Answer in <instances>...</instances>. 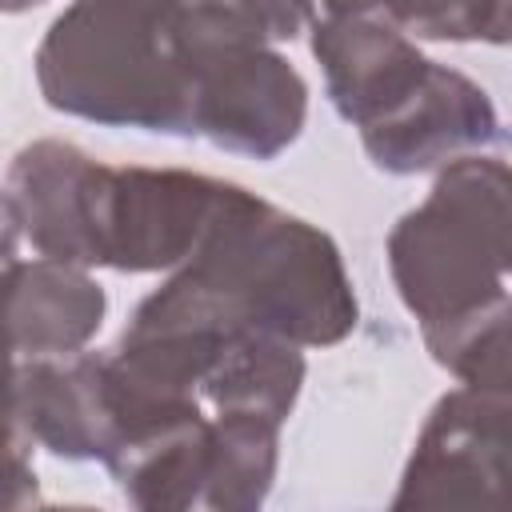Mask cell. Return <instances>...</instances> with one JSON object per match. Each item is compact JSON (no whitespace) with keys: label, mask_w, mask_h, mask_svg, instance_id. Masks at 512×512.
<instances>
[{"label":"cell","mask_w":512,"mask_h":512,"mask_svg":"<svg viewBox=\"0 0 512 512\" xmlns=\"http://www.w3.org/2000/svg\"><path fill=\"white\" fill-rule=\"evenodd\" d=\"M236 188L180 168H116L76 144L36 140L8 164L4 256L24 240L36 256L80 268H180Z\"/></svg>","instance_id":"cell-1"},{"label":"cell","mask_w":512,"mask_h":512,"mask_svg":"<svg viewBox=\"0 0 512 512\" xmlns=\"http://www.w3.org/2000/svg\"><path fill=\"white\" fill-rule=\"evenodd\" d=\"M40 96L68 116L192 132V60L176 0H76L36 48Z\"/></svg>","instance_id":"cell-2"},{"label":"cell","mask_w":512,"mask_h":512,"mask_svg":"<svg viewBox=\"0 0 512 512\" xmlns=\"http://www.w3.org/2000/svg\"><path fill=\"white\" fill-rule=\"evenodd\" d=\"M180 272L300 348L340 344L356 328V292L332 236L248 188H236Z\"/></svg>","instance_id":"cell-3"},{"label":"cell","mask_w":512,"mask_h":512,"mask_svg":"<svg viewBox=\"0 0 512 512\" xmlns=\"http://www.w3.org/2000/svg\"><path fill=\"white\" fill-rule=\"evenodd\" d=\"M388 272L420 332L500 300L512 276V164L480 152L444 164L428 200L388 232Z\"/></svg>","instance_id":"cell-4"},{"label":"cell","mask_w":512,"mask_h":512,"mask_svg":"<svg viewBox=\"0 0 512 512\" xmlns=\"http://www.w3.org/2000/svg\"><path fill=\"white\" fill-rule=\"evenodd\" d=\"M192 60V132L212 148L272 160L308 120L304 76L224 0H176Z\"/></svg>","instance_id":"cell-5"},{"label":"cell","mask_w":512,"mask_h":512,"mask_svg":"<svg viewBox=\"0 0 512 512\" xmlns=\"http://www.w3.org/2000/svg\"><path fill=\"white\" fill-rule=\"evenodd\" d=\"M396 508H512V400L456 388L428 412Z\"/></svg>","instance_id":"cell-6"},{"label":"cell","mask_w":512,"mask_h":512,"mask_svg":"<svg viewBox=\"0 0 512 512\" xmlns=\"http://www.w3.org/2000/svg\"><path fill=\"white\" fill-rule=\"evenodd\" d=\"M12 436L64 460H108L116 416L104 380V352L12 360Z\"/></svg>","instance_id":"cell-7"},{"label":"cell","mask_w":512,"mask_h":512,"mask_svg":"<svg viewBox=\"0 0 512 512\" xmlns=\"http://www.w3.org/2000/svg\"><path fill=\"white\" fill-rule=\"evenodd\" d=\"M500 136L496 104L464 72L436 64L424 84L384 120L360 128L368 160L388 176H416L452 164Z\"/></svg>","instance_id":"cell-8"},{"label":"cell","mask_w":512,"mask_h":512,"mask_svg":"<svg viewBox=\"0 0 512 512\" xmlns=\"http://www.w3.org/2000/svg\"><path fill=\"white\" fill-rule=\"evenodd\" d=\"M312 52L324 68L332 108L352 124L368 128L392 116L432 72V60L384 16L336 12L312 28Z\"/></svg>","instance_id":"cell-9"},{"label":"cell","mask_w":512,"mask_h":512,"mask_svg":"<svg viewBox=\"0 0 512 512\" xmlns=\"http://www.w3.org/2000/svg\"><path fill=\"white\" fill-rule=\"evenodd\" d=\"M108 312L104 288L88 268L52 256L4 260V320L12 360L68 356L100 332Z\"/></svg>","instance_id":"cell-10"},{"label":"cell","mask_w":512,"mask_h":512,"mask_svg":"<svg viewBox=\"0 0 512 512\" xmlns=\"http://www.w3.org/2000/svg\"><path fill=\"white\" fill-rule=\"evenodd\" d=\"M424 344L432 360L448 376H456L464 388L512 400V296L508 292L452 324L424 328Z\"/></svg>","instance_id":"cell-11"},{"label":"cell","mask_w":512,"mask_h":512,"mask_svg":"<svg viewBox=\"0 0 512 512\" xmlns=\"http://www.w3.org/2000/svg\"><path fill=\"white\" fill-rule=\"evenodd\" d=\"M320 4L328 8V16L336 12L384 16L420 40L496 44L500 36V0H320Z\"/></svg>","instance_id":"cell-12"},{"label":"cell","mask_w":512,"mask_h":512,"mask_svg":"<svg viewBox=\"0 0 512 512\" xmlns=\"http://www.w3.org/2000/svg\"><path fill=\"white\" fill-rule=\"evenodd\" d=\"M236 8L268 44L296 40L312 24V0H224Z\"/></svg>","instance_id":"cell-13"},{"label":"cell","mask_w":512,"mask_h":512,"mask_svg":"<svg viewBox=\"0 0 512 512\" xmlns=\"http://www.w3.org/2000/svg\"><path fill=\"white\" fill-rule=\"evenodd\" d=\"M36 4H44V0H4V12H28Z\"/></svg>","instance_id":"cell-14"}]
</instances>
